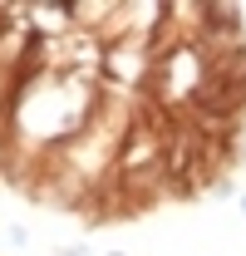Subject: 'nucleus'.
<instances>
[{"label":"nucleus","instance_id":"f03ea898","mask_svg":"<svg viewBox=\"0 0 246 256\" xmlns=\"http://www.w3.org/2000/svg\"><path fill=\"white\" fill-rule=\"evenodd\" d=\"M60 256H89V246H79V242H69V246H60Z\"/></svg>","mask_w":246,"mask_h":256},{"label":"nucleus","instance_id":"f257e3e1","mask_svg":"<svg viewBox=\"0 0 246 256\" xmlns=\"http://www.w3.org/2000/svg\"><path fill=\"white\" fill-rule=\"evenodd\" d=\"M5 236H10V246H30V232H25L20 222H10V226H5Z\"/></svg>","mask_w":246,"mask_h":256},{"label":"nucleus","instance_id":"39448f33","mask_svg":"<svg viewBox=\"0 0 246 256\" xmlns=\"http://www.w3.org/2000/svg\"><path fill=\"white\" fill-rule=\"evenodd\" d=\"M114 256H123V252H114Z\"/></svg>","mask_w":246,"mask_h":256},{"label":"nucleus","instance_id":"20e7f679","mask_svg":"<svg viewBox=\"0 0 246 256\" xmlns=\"http://www.w3.org/2000/svg\"><path fill=\"white\" fill-rule=\"evenodd\" d=\"M242 212H246V197H242Z\"/></svg>","mask_w":246,"mask_h":256},{"label":"nucleus","instance_id":"7ed1b4c3","mask_svg":"<svg viewBox=\"0 0 246 256\" xmlns=\"http://www.w3.org/2000/svg\"><path fill=\"white\" fill-rule=\"evenodd\" d=\"M236 158H242V162H246V138H242V143H236Z\"/></svg>","mask_w":246,"mask_h":256}]
</instances>
